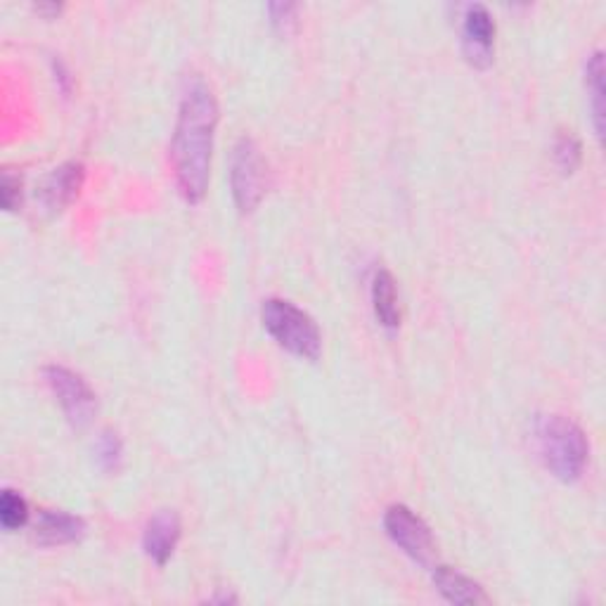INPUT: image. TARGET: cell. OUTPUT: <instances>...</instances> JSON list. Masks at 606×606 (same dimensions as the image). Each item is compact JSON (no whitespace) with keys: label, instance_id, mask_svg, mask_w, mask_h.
Wrapping results in <instances>:
<instances>
[{"label":"cell","instance_id":"ac0fdd59","mask_svg":"<svg viewBox=\"0 0 606 606\" xmlns=\"http://www.w3.org/2000/svg\"><path fill=\"white\" fill-rule=\"evenodd\" d=\"M268 14H270L272 28L284 36L296 26V5H292V3H270Z\"/></svg>","mask_w":606,"mask_h":606},{"label":"cell","instance_id":"d6986e66","mask_svg":"<svg viewBox=\"0 0 606 606\" xmlns=\"http://www.w3.org/2000/svg\"><path fill=\"white\" fill-rule=\"evenodd\" d=\"M53 74H55V83H57V89H60L65 95L71 91V77H69V71L65 67L62 60H53Z\"/></svg>","mask_w":606,"mask_h":606},{"label":"cell","instance_id":"2e32d148","mask_svg":"<svg viewBox=\"0 0 606 606\" xmlns=\"http://www.w3.org/2000/svg\"><path fill=\"white\" fill-rule=\"evenodd\" d=\"M28 522V504L18 490H3L0 496V524L5 531H18Z\"/></svg>","mask_w":606,"mask_h":606},{"label":"cell","instance_id":"5b68a950","mask_svg":"<svg viewBox=\"0 0 606 606\" xmlns=\"http://www.w3.org/2000/svg\"><path fill=\"white\" fill-rule=\"evenodd\" d=\"M384 531L388 540L400 547V552H406L417 564L427 569L436 567L434 533H431L424 518L406 508V504H392L384 512Z\"/></svg>","mask_w":606,"mask_h":606},{"label":"cell","instance_id":"ffe728a7","mask_svg":"<svg viewBox=\"0 0 606 606\" xmlns=\"http://www.w3.org/2000/svg\"><path fill=\"white\" fill-rule=\"evenodd\" d=\"M34 10L40 12V14H48V18H53V14H60L62 12V5L60 3H38V5H34Z\"/></svg>","mask_w":606,"mask_h":606},{"label":"cell","instance_id":"277c9868","mask_svg":"<svg viewBox=\"0 0 606 606\" xmlns=\"http://www.w3.org/2000/svg\"><path fill=\"white\" fill-rule=\"evenodd\" d=\"M230 187L242 213H252L268 193V164L252 138H240L230 154Z\"/></svg>","mask_w":606,"mask_h":606},{"label":"cell","instance_id":"44dd1931","mask_svg":"<svg viewBox=\"0 0 606 606\" xmlns=\"http://www.w3.org/2000/svg\"><path fill=\"white\" fill-rule=\"evenodd\" d=\"M211 602H219V604H228V602H237V597L235 595H215V597H211Z\"/></svg>","mask_w":606,"mask_h":606},{"label":"cell","instance_id":"3957f363","mask_svg":"<svg viewBox=\"0 0 606 606\" xmlns=\"http://www.w3.org/2000/svg\"><path fill=\"white\" fill-rule=\"evenodd\" d=\"M261 321L268 335L284 351L315 363L323 353V335L313 317L287 299H268L261 308Z\"/></svg>","mask_w":606,"mask_h":606},{"label":"cell","instance_id":"9c48e42d","mask_svg":"<svg viewBox=\"0 0 606 606\" xmlns=\"http://www.w3.org/2000/svg\"><path fill=\"white\" fill-rule=\"evenodd\" d=\"M183 524L178 512L159 510L150 516L145 531H142V550H145V555L156 567H166L173 552H176Z\"/></svg>","mask_w":606,"mask_h":606},{"label":"cell","instance_id":"ba28073f","mask_svg":"<svg viewBox=\"0 0 606 606\" xmlns=\"http://www.w3.org/2000/svg\"><path fill=\"white\" fill-rule=\"evenodd\" d=\"M85 180V166L81 162H67L53 168L38 187V201L50 213L65 211L81 193Z\"/></svg>","mask_w":606,"mask_h":606},{"label":"cell","instance_id":"7c38bea8","mask_svg":"<svg viewBox=\"0 0 606 606\" xmlns=\"http://www.w3.org/2000/svg\"><path fill=\"white\" fill-rule=\"evenodd\" d=\"M372 308L374 315L384 329L394 331L400 327V299H398V287L392 272L386 268H380L372 278Z\"/></svg>","mask_w":606,"mask_h":606},{"label":"cell","instance_id":"52a82bcc","mask_svg":"<svg viewBox=\"0 0 606 606\" xmlns=\"http://www.w3.org/2000/svg\"><path fill=\"white\" fill-rule=\"evenodd\" d=\"M496 20L481 3L465 5L462 12V53L471 67L486 69L496 55Z\"/></svg>","mask_w":606,"mask_h":606},{"label":"cell","instance_id":"8992f818","mask_svg":"<svg viewBox=\"0 0 606 606\" xmlns=\"http://www.w3.org/2000/svg\"><path fill=\"white\" fill-rule=\"evenodd\" d=\"M43 380H46L50 394L60 403L71 427L83 429L93 422L97 412V396L79 372L53 363L43 368Z\"/></svg>","mask_w":606,"mask_h":606},{"label":"cell","instance_id":"9a60e30c","mask_svg":"<svg viewBox=\"0 0 606 606\" xmlns=\"http://www.w3.org/2000/svg\"><path fill=\"white\" fill-rule=\"evenodd\" d=\"M95 457L97 465L105 471H119L124 465V443L119 439L117 431H103L95 441Z\"/></svg>","mask_w":606,"mask_h":606},{"label":"cell","instance_id":"30bf717a","mask_svg":"<svg viewBox=\"0 0 606 606\" xmlns=\"http://www.w3.org/2000/svg\"><path fill=\"white\" fill-rule=\"evenodd\" d=\"M89 526L81 516L62 510H40L32 526V536L40 547H62L79 543Z\"/></svg>","mask_w":606,"mask_h":606},{"label":"cell","instance_id":"e0dca14e","mask_svg":"<svg viewBox=\"0 0 606 606\" xmlns=\"http://www.w3.org/2000/svg\"><path fill=\"white\" fill-rule=\"evenodd\" d=\"M0 205L5 211H18L22 205V178L10 171H5L3 180H0Z\"/></svg>","mask_w":606,"mask_h":606},{"label":"cell","instance_id":"6da1fadb","mask_svg":"<svg viewBox=\"0 0 606 606\" xmlns=\"http://www.w3.org/2000/svg\"><path fill=\"white\" fill-rule=\"evenodd\" d=\"M215 128H219V100L205 79L193 74L183 85L178 119L171 138L173 178L187 205H199L209 190Z\"/></svg>","mask_w":606,"mask_h":606},{"label":"cell","instance_id":"7a4b0ae2","mask_svg":"<svg viewBox=\"0 0 606 606\" xmlns=\"http://www.w3.org/2000/svg\"><path fill=\"white\" fill-rule=\"evenodd\" d=\"M533 443L545 469L561 483H575L590 457L585 431L564 415H540L533 422Z\"/></svg>","mask_w":606,"mask_h":606},{"label":"cell","instance_id":"5bb4252c","mask_svg":"<svg viewBox=\"0 0 606 606\" xmlns=\"http://www.w3.org/2000/svg\"><path fill=\"white\" fill-rule=\"evenodd\" d=\"M581 162H583L581 140L571 131H559V136L555 138V164L559 166V171L571 176V173L581 166Z\"/></svg>","mask_w":606,"mask_h":606},{"label":"cell","instance_id":"8fae6325","mask_svg":"<svg viewBox=\"0 0 606 606\" xmlns=\"http://www.w3.org/2000/svg\"><path fill=\"white\" fill-rule=\"evenodd\" d=\"M431 579H434V585L439 593L453 604H465V606L488 604L486 590L474 579H469V575L459 573L457 569L436 564V567H431Z\"/></svg>","mask_w":606,"mask_h":606},{"label":"cell","instance_id":"4fadbf2b","mask_svg":"<svg viewBox=\"0 0 606 606\" xmlns=\"http://www.w3.org/2000/svg\"><path fill=\"white\" fill-rule=\"evenodd\" d=\"M585 91H587V107L593 117L595 136L604 138V53L595 50L585 62Z\"/></svg>","mask_w":606,"mask_h":606}]
</instances>
